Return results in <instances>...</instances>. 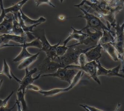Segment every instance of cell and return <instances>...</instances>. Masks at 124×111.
Returning a JSON list of instances; mask_svg holds the SVG:
<instances>
[{
    "label": "cell",
    "mask_w": 124,
    "mask_h": 111,
    "mask_svg": "<svg viewBox=\"0 0 124 111\" xmlns=\"http://www.w3.org/2000/svg\"><path fill=\"white\" fill-rule=\"evenodd\" d=\"M116 31L115 32L114 42H110L115 48L118 54L119 59L121 61L122 69L121 71L124 72V22L121 25L119 22H117L116 25L114 27Z\"/></svg>",
    "instance_id": "obj_1"
},
{
    "label": "cell",
    "mask_w": 124,
    "mask_h": 111,
    "mask_svg": "<svg viewBox=\"0 0 124 111\" xmlns=\"http://www.w3.org/2000/svg\"><path fill=\"white\" fill-rule=\"evenodd\" d=\"M83 13V15H80L76 17H81L84 18L86 21V25L82 29V31L85 30L87 28H92L93 29H96L98 30H101L105 29L112 32H113V31L111 30L107 26H106L105 24L102 21L100 18L96 16L95 15L89 13L85 9L81 8L80 7H78Z\"/></svg>",
    "instance_id": "obj_2"
},
{
    "label": "cell",
    "mask_w": 124,
    "mask_h": 111,
    "mask_svg": "<svg viewBox=\"0 0 124 111\" xmlns=\"http://www.w3.org/2000/svg\"><path fill=\"white\" fill-rule=\"evenodd\" d=\"M95 46H92L84 49L76 47V46H68L69 48L65 54L63 56L59 57L58 59L59 62L62 64L64 67L72 64L78 65V59L80 54L82 53H85L89 49L94 47Z\"/></svg>",
    "instance_id": "obj_3"
},
{
    "label": "cell",
    "mask_w": 124,
    "mask_h": 111,
    "mask_svg": "<svg viewBox=\"0 0 124 111\" xmlns=\"http://www.w3.org/2000/svg\"><path fill=\"white\" fill-rule=\"evenodd\" d=\"M66 68L74 69L78 70H81L84 72L87 73L90 76V77L93 79L98 84H101V82L98 78L97 74V63L96 61H92L88 62L84 66H80L78 65H69L65 67Z\"/></svg>",
    "instance_id": "obj_4"
},
{
    "label": "cell",
    "mask_w": 124,
    "mask_h": 111,
    "mask_svg": "<svg viewBox=\"0 0 124 111\" xmlns=\"http://www.w3.org/2000/svg\"><path fill=\"white\" fill-rule=\"evenodd\" d=\"M78 70L76 69L66 68L65 67L60 68L54 73L42 74L41 75V77L50 76L56 77L62 81L67 82L70 84Z\"/></svg>",
    "instance_id": "obj_5"
},
{
    "label": "cell",
    "mask_w": 124,
    "mask_h": 111,
    "mask_svg": "<svg viewBox=\"0 0 124 111\" xmlns=\"http://www.w3.org/2000/svg\"><path fill=\"white\" fill-rule=\"evenodd\" d=\"M84 72L81 70H79L75 76L74 77L72 83L69 85V86L67 87L64 88H53L49 90H41L38 92L42 94L43 96L45 97H53L56 95H57L59 94L66 92L72 89L74 86H75L80 80L81 77H82Z\"/></svg>",
    "instance_id": "obj_6"
},
{
    "label": "cell",
    "mask_w": 124,
    "mask_h": 111,
    "mask_svg": "<svg viewBox=\"0 0 124 111\" xmlns=\"http://www.w3.org/2000/svg\"><path fill=\"white\" fill-rule=\"evenodd\" d=\"M63 67V65L59 62H55L54 60H52L46 57L38 66L37 69L39 73L42 75L54 73L59 68Z\"/></svg>",
    "instance_id": "obj_7"
},
{
    "label": "cell",
    "mask_w": 124,
    "mask_h": 111,
    "mask_svg": "<svg viewBox=\"0 0 124 111\" xmlns=\"http://www.w3.org/2000/svg\"><path fill=\"white\" fill-rule=\"evenodd\" d=\"M25 75L19 83L20 85L19 88L18 89V90H22L24 93L26 92V87L29 84L33 83L35 80L39 79L41 75V74L39 73V74L35 77H32V75L38 71L37 68H33L30 70H29L28 68H27L25 69Z\"/></svg>",
    "instance_id": "obj_8"
},
{
    "label": "cell",
    "mask_w": 124,
    "mask_h": 111,
    "mask_svg": "<svg viewBox=\"0 0 124 111\" xmlns=\"http://www.w3.org/2000/svg\"><path fill=\"white\" fill-rule=\"evenodd\" d=\"M71 28L73 29V32L71 33H69V35L63 42V45H66L67 43L72 40H75L78 41V42L73 45H69V46H76L78 45L81 44L82 42L87 36V33H84L81 29L78 30L75 29L72 27H71Z\"/></svg>",
    "instance_id": "obj_9"
},
{
    "label": "cell",
    "mask_w": 124,
    "mask_h": 111,
    "mask_svg": "<svg viewBox=\"0 0 124 111\" xmlns=\"http://www.w3.org/2000/svg\"><path fill=\"white\" fill-rule=\"evenodd\" d=\"M85 30H86L87 36L82 42L81 44H83L86 45H93V46L97 45L103 34L101 30L94 29L95 30L94 32H91L89 28H87Z\"/></svg>",
    "instance_id": "obj_10"
},
{
    "label": "cell",
    "mask_w": 124,
    "mask_h": 111,
    "mask_svg": "<svg viewBox=\"0 0 124 111\" xmlns=\"http://www.w3.org/2000/svg\"><path fill=\"white\" fill-rule=\"evenodd\" d=\"M29 0H21L13 5L7 8H4L1 10V13L0 14V23H1L4 18L7 16L6 14L9 13H11L14 14L15 17H17V14L21 9L22 6L28 1Z\"/></svg>",
    "instance_id": "obj_11"
},
{
    "label": "cell",
    "mask_w": 124,
    "mask_h": 111,
    "mask_svg": "<svg viewBox=\"0 0 124 111\" xmlns=\"http://www.w3.org/2000/svg\"><path fill=\"white\" fill-rule=\"evenodd\" d=\"M102 47L100 43L95 46L94 47L89 49L85 53L88 62L92 61H97L101 57V51Z\"/></svg>",
    "instance_id": "obj_12"
},
{
    "label": "cell",
    "mask_w": 124,
    "mask_h": 111,
    "mask_svg": "<svg viewBox=\"0 0 124 111\" xmlns=\"http://www.w3.org/2000/svg\"><path fill=\"white\" fill-rule=\"evenodd\" d=\"M32 33L35 36L36 38H38L42 43V48L40 50L46 52L50 47L51 44L46 38L45 30L44 29L34 30Z\"/></svg>",
    "instance_id": "obj_13"
},
{
    "label": "cell",
    "mask_w": 124,
    "mask_h": 111,
    "mask_svg": "<svg viewBox=\"0 0 124 111\" xmlns=\"http://www.w3.org/2000/svg\"><path fill=\"white\" fill-rule=\"evenodd\" d=\"M13 27V16H8L4 18L3 21L0 23V33L11 34Z\"/></svg>",
    "instance_id": "obj_14"
},
{
    "label": "cell",
    "mask_w": 124,
    "mask_h": 111,
    "mask_svg": "<svg viewBox=\"0 0 124 111\" xmlns=\"http://www.w3.org/2000/svg\"><path fill=\"white\" fill-rule=\"evenodd\" d=\"M39 54L40 53L38 52L21 61V62L17 66V69L21 70L25 69L26 68H28L29 66H30L38 58Z\"/></svg>",
    "instance_id": "obj_15"
},
{
    "label": "cell",
    "mask_w": 124,
    "mask_h": 111,
    "mask_svg": "<svg viewBox=\"0 0 124 111\" xmlns=\"http://www.w3.org/2000/svg\"><path fill=\"white\" fill-rule=\"evenodd\" d=\"M102 49L109 56L115 61L119 60L117 52L114 46L110 43H107L101 44Z\"/></svg>",
    "instance_id": "obj_16"
},
{
    "label": "cell",
    "mask_w": 124,
    "mask_h": 111,
    "mask_svg": "<svg viewBox=\"0 0 124 111\" xmlns=\"http://www.w3.org/2000/svg\"><path fill=\"white\" fill-rule=\"evenodd\" d=\"M7 46H18V47H25L26 48L28 47H35L39 48L40 50L42 48V44L40 41V40L36 38L34 40H32L31 42H26L24 43L19 44L18 45H16V44H6L4 45V47H7Z\"/></svg>",
    "instance_id": "obj_17"
},
{
    "label": "cell",
    "mask_w": 124,
    "mask_h": 111,
    "mask_svg": "<svg viewBox=\"0 0 124 111\" xmlns=\"http://www.w3.org/2000/svg\"><path fill=\"white\" fill-rule=\"evenodd\" d=\"M20 12L21 14V16L22 17V19L24 23V24L27 26H30L32 25L33 24H37V23H42L46 21V19L43 16L40 17L37 19H32L28 17L27 15H26L22 11L21 9L20 10Z\"/></svg>",
    "instance_id": "obj_18"
},
{
    "label": "cell",
    "mask_w": 124,
    "mask_h": 111,
    "mask_svg": "<svg viewBox=\"0 0 124 111\" xmlns=\"http://www.w3.org/2000/svg\"><path fill=\"white\" fill-rule=\"evenodd\" d=\"M13 16V27L11 30V34L19 35V36H25L26 32H24L21 25L18 22L14 15L13 14H12Z\"/></svg>",
    "instance_id": "obj_19"
},
{
    "label": "cell",
    "mask_w": 124,
    "mask_h": 111,
    "mask_svg": "<svg viewBox=\"0 0 124 111\" xmlns=\"http://www.w3.org/2000/svg\"><path fill=\"white\" fill-rule=\"evenodd\" d=\"M102 30L103 34L99 41L98 43L102 44L109 42H114L115 32H112L105 29Z\"/></svg>",
    "instance_id": "obj_20"
},
{
    "label": "cell",
    "mask_w": 124,
    "mask_h": 111,
    "mask_svg": "<svg viewBox=\"0 0 124 111\" xmlns=\"http://www.w3.org/2000/svg\"><path fill=\"white\" fill-rule=\"evenodd\" d=\"M61 42V40H60L57 43L54 45H51L50 47L45 52L47 57L49 58L52 60H54L55 58H58V56L56 53L57 47L59 44H60Z\"/></svg>",
    "instance_id": "obj_21"
},
{
    "label": "cell",
    "mask_w": 124,
    "mask_h": 111,
    "mask_svg": "<svg viewBox=\"0 0 124 111\" xmlns=\"http://www.w3.org/2000/svg\"><path fill=\"white\" fill-rule=\"evenodd\" d=\"M3 81V79H1L0 82V88L2 85ZM14 91H12V92L3 100L0 99V111H11L14 108V107L13 106L12 108L9 109L8 108V103H7L8 100L12 97V96L14 94Z\"/></svg>",
    "instance_id": "obj_22"
},
{
    "label": "cell",
    "mask_w": 124,
    "mask_h": 111,
    "mask_svg": "<svg viewBox=\"0 0 124 111\" xmlns=\"http://www.w3.org/2000/svg\"><path fill=\"white\" fill-rule=\"evenodd\" d=\"M97 76H100V75H106V76H108L112 71H113L115 69V67L112 68V69H107L106 68H105V67H104L100 63V61L98 60H97Z\"/></svg>",
    "instance_id": "obj_23"
},
{
    "label": "cell",
    "mask_w": 124,
    "mask_h": 111,
    "mask_svg": "<svg viewBox=\"0 0 124 111\" xmlns=\"http://www.w3.org/2000/svg\"><path fill=\"white\" fill-rule=\"evenodd\" d=\"M22 49L19 53V54L13 59V62H17L22 61L24 59L32 56L33 54L30 53L27 49V48L25 47H21Z\"/></svg>",
    "instance_id": "obj_24"
},
{
    "label": "cell",
    "mask_w": 124,
    "mask_h": 111,
    "mask_svg": "<svg viewBox=\"0 0 124 111\" xmlns=\"http://www.w3.org/2000/svg\"><path fill=\"white\" fill-rule=\"evenodd\" d=\"M25 94L22 90H17L16 92L17 101L19 102L22 106V111H26L27 110V105L25 99Z\"/></svg>",
    "instance_id": "obj_25"
},
{
    "label": "cell",
    "mask_w": 124,
    "mask_h": 111,
    "mask_svg": "<svg viewBox=\"0 0 124 111\" xmlns=\"http://www.w3.org/2000/svg\"><path fill=\"white\" fill-rule=\"evenodd\" d=\"M0 75H6L10 80L13 79L12 73L11 72L10 67L5 59H3V64L2 70L0 71Z\"/></svg>",
    "instance_id": "obj_26"
},
{
    "label": "cell",
    "mask_w": 124,
    "mask_h": 111,
    "mask_svg": "<svg viewBox=\"0 0 124 111\" xmlns=\"http://www.w3.org/2000/svg\"><path fill=\"white\" fill-rule=\"evenodd\" d=\"M68 48H69L68 46H66V45H65L63 44L62 45H60V44H59L57 46V50H56V53H57V55L58 56V58L59 57H61V56H63L66 52Z\"/></svg>",
    "instance_id": "obj_27"
},
{
    "label": "cell",
    "mask_w": 124,
    "mask_h": 111,
    "mask_svg": "<svg viewBox=\"0 0 124 111\" xmlns=\"http://www.w3.org/2000/svg\"><path fill=\"white\" fill-rule=\"evenodd\" d=\"M10 40L8 37L7 34H3L0 35V48L4 47V45L8 44Z\"/></svg>",
    "instance_id": "obj_28"
},
{
    "label": "cell",
    "mask_w": 124,
    "mask_h": 111,
    "mask_svg": "<svg viewBox=\"0 0 124 111\" xmlns=\"http://www.w3.org/2000/svg\"><path fill=\"white\" fill-rule=\"evenodd\" d=\"M120 66H121L120 64H119L118 66H116L115 67V70L113 71H112V72H111L108 75V76H117V77L124 79V74H122V73H120L119 72L120 68Z\"/></svg>",
    "instance_id": "obj_29"
},
{
    "label": "cell",
    "mask_w": 124,
    "mask_h": 111,
    "mask_svg": "<svg viewBox=\"0 0 124 111\" xmlns=\"http://www.w3.org/2000/svg\"><path fill=\"white\" fill-rule=\"evenodd\" d=\"M88 62L85 53H82L80 54L78 59V65L84 66Z\"/></svg>",
    "instance_id": "obj_30"
},
{
    "label": "cell",
    "mask_w": 124,
    "mask_h": 111,
    "mask_svg": "<svg viewBox=\"0 0 124 111\" xmlns=\"http://www.w3.org/2000/svg\"><path fill=\"white\" fill-rule=\"evenodd\" d=\"M34 0L37 7H38L39 5L43 4H46L53 8H55V5L51 3L50 1L51 0Z\"/></svg>",
    "instance_id": "obj_31"
},
{
    "label": "cell",
    "mask_w": 124,
    "mask_h": 111,
    "mask_svg": "<svg viewBox=\"0 0 124 111\" xmlns=\"http://www.w3.org/2000/svg\"><path fill=\"white\" fill-rule=\"evenodd\" d=\"M80 106L82 107V108H83L86 111H104L95 107H93V106H89L88 105L85 104H80L79 105Z\"/></svg>",
    "instance_id": "obj_32"
},
{
    "label": "cell",
    "mask_w": 124,
    "mask_h": 111,
    "mask_svg": "<svg viewBox=\"0 0 124 111\" xmlns=\"http://www.w3.org/2000/svg\"><path fill=\"white\" fill-rule=\"evenodd\" d=\"M28 90H32L33 91H35V92H39L41 90H42L41 88L38 85H35V84H33L32 83H31L29 84V85H28L27 86V87H26V91Z\"/></svg>",
    "instance_id": "obj_33"
},
{
    "label": "cell",
    "mask_w": 124,
    "mask_h": 111,
    "mask_svg": "<svg viewBox=\"0 0 124 111\" xmlns=\"http://www.w3.org/2000/svg\"><path fill=\"white\" fill-rule=\"evenodd\" d=\"M87 0H82V1L78 4H77V5H74V6L75 7H81L83 5H84L85 2L87 1Z\"/></svg>",
    "instance_id": "obj_34"
},
{
    "label": "cell",
    "mask_w": 124,
    "mask_h": 111,
    "mask_svg": "<svg viewBox=\"0 0 124 111\" xmlns=\"http://www.w3.org/2000/svg\"><path fill=\"white\" fill-rule=\"evenodd\" d=\"M0 8L1 10L4 9L3 4V0H0Z\"/></svg>",
    "instance_id": "obj_35"
},
{
    "label": "cell",
    "mask_w": 124,
    "mask_h": 111,
    "mask_svg": "<svg viewBox=\"0 0 124 111\" xmlns=\"http://www.w3.org/2000/svg\"><path fill=\"white\" fill-rule=\"evenodd\" d=\"M58 18L61 20H63L65 19V16L63 15H60L58 16Z\"/></svg>",
    "instance_id": "obj_36"
},
{
    "label": "cell",
    "mask_w": 124,
    "mask_h": 111,
    "mask_svg": "<svg viewBox=\"0 0 124 111\" xmlns=\"http://www.w3.org/2000/svg\"><path fill=\"white\" fill-rule=\"evenodd\" d=\"M63 0H60V2H61V3H62V2L63 1Z\"/></svg>",
    "instance_id": "obj_37"
},
{
    "label": "cell",
    "mask_w": 124,
    "mask_h": 111,
    "mask_svg": "<svg viewBox=\"0 0 124 111\" xmlns=\"http://www.w3.org/2000/svg\"><path fill=\"white\" fill-rule=\"evenodd\" d=\"M0 81H1V80H0Z\"/></svg>",
    "instance_id": "obj_38"
}]
</instances>
